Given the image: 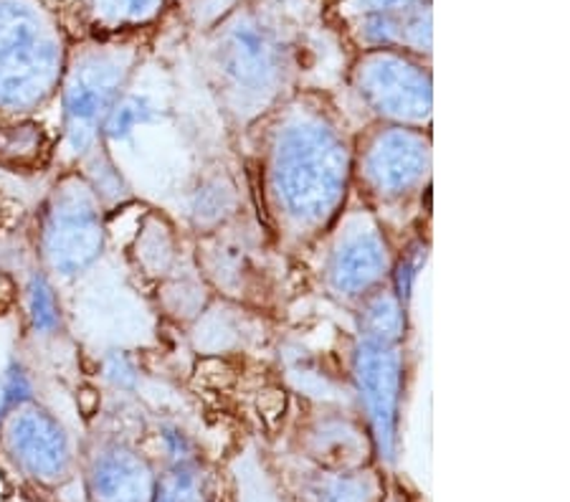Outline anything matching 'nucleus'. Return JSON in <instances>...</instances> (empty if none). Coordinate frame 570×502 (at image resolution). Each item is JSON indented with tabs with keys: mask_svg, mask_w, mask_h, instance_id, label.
<instances>
[{
	"mask_svg": "<svg viewBox=\"0 0 570 502\" xmlns=\"http://www.w3.org/2000/svg\"><path fill=\"white\" fill-rule=\"evenodd\" d=\"M244 194L234 170L224 163L200 166L180 188V211L188 228L198 236H208L236 222L244 211Z\"/></svg>",
	"mask_w": 570,
	"mask_h": 502,
	"instance_id": "nucleus-11",
	"label": "nucleus"
},
{
	"mask_svg": "<svg viewBox=\"0 0 570 502\" xmlns=\"http://www.w3.org/2000/svg\"><path fill=\"white\" fill-rule=\"evenodd\" d=\"M26 319L39 341H57L63 333L61 297L43 269H33L26 279Z\"/></svg>",
	"mask_w": 570,
	"mask_h": 502,
	"instance_id": "nucleus-17",
	"label": "nucleus"
},
{
	"mask_svg": "<svg viewBox=\"0 0 570 502\" xmlns=\"http://www.w3.org/2000/svg\"><path fill=\"white\" fill-rule=\"evenodd\" d=\"M302 444L312 462L322 470H361L367 467L373 442L363 422L343 414H320L307 424Z\"/></svg>",
	"mask_w": 570,
	"mask_h": 502,
	"instance_id": "nucleus-13",
	"label": "nucleus"
},
{
	"mask_svg": "<svg viewBox=\"0 0 570 502\" xmlns=\"http://www.w3.org/2000/svg\"><path fill=\"white\" fill-rule=\"evenodd\" d=\"M426 262H429V242L424 239V234H413L401 246H395V259L389 277V287L406 309H411L413 292H416V282L421 277V272H424Z\"/></svg>",
	"mask_w": 570,
	"mask_h": 502,
	"instance_id": "nucleus-18",
	"label": "nucleus"
},
{
	"mask_svg": "<svg viewBox=\"0 0 570 502\" xmlns=\"http://www.w3.org/2000/svg\"><path fill=\"white\" fill-rule=\"evenodd\" d=\"M99 378L112 394L135 396L142 388L145 371L140 361L125 348H109L99 358Z\"/></svg>",
	"mask_w": 570,
	"mask_h": 502,
	"instance_id": "nucleus-20",
	"label": "nucleus"
},
{
	"mask_svg": "<svg viewBox=\"0 0 570 502\" xmlns=\"http://www.w3.org/2000/svg\"><path fill=\"white\" fill-rule=\"evenodd\" d=\"M6 450L18 467L41 482H61L71 472V436L59 416L39 401L13 409L0 424Z\"/></svg>",
	"mask_w": 570,
	"mask_h": 502,
	"instance_id": "nucleus-9",
	"label": "nucleus"
},
{
	"mask_svg": "<svg viewBox=\"0 0 570 502\" xmlns=\"http://www.w3.org/2000/svg\"><path fill=\"white\" fill-rule=\"evenodd\" d=\"M210 71L218 112L236 137L294 95L287 46L277 29L254 13H238L220 26L210 49Z\"/></svg>",
	"mask_w": 570,
	"mask_h": 502,
	"instance_id": "nucleus-2",
	"label": "nucleus"
},
{
	"mask_svg": "<svg viewBox=\"0 0 570 502\" xmlns=\"http://www.w3.org/2000/svg\"><path fill=\"white\" fill-rule=\"evenodd\" d=\"M165 0H91L99 21L109 26H137L153 21Z\"/></svg>",
	"mask_w": 570,
	"mask_h": 502,
	"instance_id": "nucleus-22",
	"label": "nucleus"
},
{
	"mask_svg": "<svg viewBox=\"0 0 570 502\" xmlns=\"http://www.w3.org/2000/svg\"><path fill=\"white\" fill-rule=\"evenodd\" d=\"M132 59L125 51L97 49L61 77V130L73 160L89 163L105 152L102 125L109 109L130 85Z\"/></svg>",
	"mask_w": 570,
	"mask_h": 502,
	"instance_id": "nucleus-6",
	"label": "nucleus"
},
{
	"mask_svg": "<svg viewBox=\"0 0 570 502\" xmlns=\"http://www.w3.org/2000/svg\"><path fill=\"white\" fill-rule=\"evenodd\" d=\"M351 85L367 122L431 130L434 85L426 63L413 53L367 49L355 61Z\"/></svg>",
	"mask_w": 570,
	"mask_h": 502,
	"instance_id": "nucleus-7",
	"label": "nucleus"
},
{
	"mask_svg": "<svg viewBox=\"0 0 570 502\" xmlns=\"http://www.w3.org/2000/svg\"><path fill=\"white\" fill-rule=\"evenodd\" d=\"M242 140L266 234L284 254L315 249L353 196L347 115L320 91H294Z\"/></svg>",
	"mask_w": 570,
	"mask_h": 502,
	"instance_id": "nucleus-1",
	"label": "nucleus"
},
{
	"mask_svg": "<svg viewBox=\"0 0 570 502\" xmlns=\"http://www.w3.org/2000/svg\"><path fill=\"white\" fill-rule=\"evenodd\" d=\"M43 21L23 0H0V57L43 36Z\"/></svg>",
	"mask_w": 570,
	"mask_h": 502,
	"instance_id": "nucleus-19",
	"label": "nucleus"
},
{
	"mask_svg": "<svg viewBox=\"0 0 570 502\" xmlns=\"http://www.w3.org/2000/svg\"><path fill=\"white\" fill-rule=\"evenodd\" d=\"M351 383L363 424L371 434L373 452L393 464L401 442V411L409 386L406 343H379L353 337Z\"/></svg>",
	"mask_w": 570,
	"mask_h": 502,
	"instance_id": "nucleus-8",
	"label": "nucleus"
},
{
	"mask_svg": "<svg viewBox=\"0 0 570 502\" xmlns=\"http://www.w3.org/2000/svg\"><path fill=\"white\" fill-rule=\"evenodd\" d=\"M320 282L330 299L353 309L373 289L385 285L395 259V242L381 218L351 196L333 228L322 236Z\"/></svg>",
	"mask_w": 570,
	"mask_h": 502,
	"instance_id": "nucleus-4",
	"label": "nucleus"
},
{
	"mask_svg": "<svg viewBox=\"0 0 570 502\" xmlns=\"http://www.w3.org/2000/svg\"><path fill=\"white\" fill-rule=\"evenodd\" d=\"M155 442H158L160 456L168 467H178V464H190L204 460L200 454V446L186 426L178 422H163L155 429Z\"/></svg>",
	"mask_w": 570,
	"mask_h": 502,
	"instance_id": "nucleus-21",
	"label": "nucleus"
},
{
	"mask_svg": "<svg viewBox=\"0 0 570 502\" xmlns=\"http://www.w3.org/2000/svg\"><path fill=\"white\" fill-rule=\"evenodd\" d=\"M431 158L429 130L367 122L355 130L353 196L389 226L391 216L411 211L429 194Z\"/></svg>",
	"mask_w": 570,
	"mask_h": 502,
	"instance_id": "nucleus-3",
	"label": "nucleus"
},
{
	"mask_svg": "<svg viewBox=\"0 0 570 502\" xmlns=\"http://www.w3.org/2000/svg\"><path fill=\"white\" fill-rule=\"evenodd\" d=\"M351 315L355 319V335L393 345L409 341L411 309L401 305V299L393 295L389 282L363 297Z\"/></svg>",
	"mask_w": 570,
	"mask_h": 502,
	"instance_id": "nucleus-15",
	"label": "nucleus"
},
{
	"mask_svg": "<svg viewBox=\"0 0 570 502\" xmlns=\"http://www.w3.org/2000/svg\"><path fill=\"white\" fill-rule=\"evenodd\" d=\"M107 246L105 200L91 188L85 173H69L57 183L43 206L39 252L43 272L51 279H79Z\"/></svg>",
	"mask_w": 570,
	"mask_h": 502,
	"instance_id": "nucleus-5",
	"label": "nucleus"
},
{
	"mask_svg": "<svg viewBox=\"0 0 570 502\" xmlns=\"http://www.w3.org/2000/svg\"><path fill=\"white\" fill-rule=\"evenodd\" d=\"M155 474L142 452L125 442H107L91 454L87 492L91 502H150Z\"/></svg>",
	"mask_w": 570,
	"mask_h": 502,
	"instance_id": "nucleus-12",
	"label": "nucleus"
},
{
	"mask_svg": "<svg viewBox=\"0 0 570 502\" xmlns=\"http://www.w3.org/2000/svg\"><path fill=\"white\" fill-rule=\"evenodd\" d=\"M150 502H220L216 472L204 460L168 467L155 480Z\"/></svg>",
	"mask_w": 570,
	"mask_h": 502,
	"instance_id": "nucleus-16",
	"label": "nucleus"
},
{
	"mask_svg": "<svg viewBox=\"0 0 570 502\" xmlns=\"http://www.w3.org/2000/svg\"><path fill=\"white\" fill-rule=\"evenodd\" d=\"M13 411V406H11V401H8V394H6V388H3V381H0V424L6 422V416L11 414Z\"/></svg>",
	"mask_w": 570,
	"mask_h": 502,
	"instance_id": "nucleus-24",
	"label": "nucleus"
},
{
	"mask_svg": "<svg viewBox=\"0 0 570 502\" xmlns=\"http://www.w3.org/2000/svg\"><path fill=\"white\" fill-rule=\"evenodd\" d=\"M61 77L63 51L49 33L3 53L0 57V112H33L53 97Z\"/></svg>",
	"mask_w": 570,
	"mask_h": 502,
	"instance_id": "nucleus-10",
	"label": "nucleus"
},
{
	"mask_svg": "<svg viewBox=\"0 0 570 502\" xmlns=\"http://www.w3.org/2000/svg\"><path fill=\"white\" fill-rule=\"evenodd\" d=\"M299 498L305 502H383V482L367 467L317 470L302 478Z\"/></svg>",
	"mask_w": 570,
	"mask_h": 502,
	"instance_id": "nucleus-14",
	"label": "nucleus"
},
{
	"mask_svg": "<svg viewBox=\"0 0 570 502\" xmlns=\"http://www.w3.org/2000/svg\"><path fill=\"white\" fill-rule=\"evenodd\" d=\"M421 3V0H357V6H361V11L365 16H373V13H399V11H406V8Z\"/></svg>",
	"mask_w": 570,
	"mask_h": 502,
	"instance_id": "nucleus-23",
	"label": "nucleus"
}]
</instances>
